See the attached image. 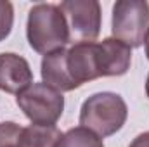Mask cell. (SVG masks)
Returning a JSON list of instances; mask_svg holds the SVG:
<instances>
[{"label": "cell", "instance_id": "1", "mask_svg": "<svg viewBox=\"0 0 149 147\" xmlns=\"http://www.w3.org/2000/svg\"><path fill=\"white\" fill-rule=\"evenodd\" d=\"M26 35L30 47L38 54H50L70 43V30L59 5L37 3L30 9Z\"/></svg>", "mask_w": 149, "mask_h": 147}, {"label": "cell", "instance_id": "2", "mask_svg": "<svg viewBox=\"0 0 149 147\" xmlns=\"http://www.w3.org/2000/svg\"><path fill=\"white\" fill-rule=\"evenodd\" d=\"M127 104L113 92H101L88 97L80 111V125L99 137H109L121 130L127 121Z\"/></svg>", "mask_w": 149, "mask_h": 147}, {"label": "cell", "instance_id": "3", "mask_svg": "<svg viewBox=\"0 0 149 147\" xmlns=\"http://www.w3.org/2000/svg\"><path fill=\"white\" fill-rule=\"evenodd\" d=\"M16 102L33 125L54 126L64 111L63 94L45 83H31L17 94Z\"/></svg>", "mask_w": 149, "mask_h": 147}, {"label": "cell", "instance_id": "4", "mask_svg": "<svg viewBox=\"0 0 149 147\" xmlns=\"http://www.w3.org/2000/svg\"><path fill=\"white\" fill-rule=\"evenodd\" d=\"M149 28V3L146 0H120L113 7V38L125 45L141 47Z\"/></svg>", "mask_w": 149, "mask_h": 147}, {"label": "cell", "instance_id": "5", "mask_svg": "<svg viewBox=\"0 0 149 147\" xmlns=\"http://www.w3.org/2000/svg\"><path fill=\"white\" fill-rule=\"evenodd\" d=\"M66 17L70 40L94 42L101 33V5L95 0H66L59 5Z\"/></svg>", "mask_w": 149, "mask_h": 147}, {"label": "cell", "instance_id": "6", "mask_svg": "<svg viewBox=\"0 0 149 147\" xmlns=\"http://www.w3.org/2000/svg\"><path fill=\"white\" fill-rule=\"evenodd\" d=\"M68 71L78 87L87 81L97 80L102 76L101 59H99V43L95 42H80L68 50Z\"/></svg>", "mask_w": 149, "mask_h": 147}, {"label": "cell", "instance_id": "7", "mask_svg": "<svg viewBox=\"0 0 149 147\" xmlns=\"http://www.w3.org/2000/svg\"><path fill=\"white\" fill-rule=\"evenodd\" d=\"M33 81V73L24 57L3 52L0 54V90L7 94H19Z\"/></svg>", "mask_w": 149, "mask_h": 147}, {"label": "cell", "instance_id": "8", "mask_svg": "<svg viewBox=\"0 0 149 147\" xmlns=\"http://www.w3.org/2000/svg\"><path fill=\"white\" fill-rule=\"evenodd\" d=\"M42 78L43 83L56 88L57 92H71L78 88L71 74L68 71V50L59 49L50 54H45L42 59Z\"/></svg>", "mask_w": 149, "mask_h": 147}, {"label": "cell", "instance_id": "9", "mask_svg": "<svg viewBox=\"0 0 149 147\" xmlns=\"http://www.w3.org/2000/svg\"><path fill=\"white\" fill-rule=\"evenodd\" d=\"M99 59L102 76H121L130 68L132 50L116 38H106L99 42Z\"/></svg>", "mask_w": 149, "mask_h": 147}, {"label": "cell", "instance_id": "10", "mask_svg": "<svg viewBox=\"0 0 149 147\" xmlns=\"http://www.w3.org/2000/svg\"><path fill=\"white\" fill-rule=\"evenodd\" d=\"M63 133L56 126L30 125L21 132V142L24 147H56Z\"/></svg>", "mask_w": 149, "mask_h": 147}, {"label": "cell", "instance_id": "11", "mask_svg": "<svg viewBox=\"0 0 149 147\" xmlns=\"http://www.w3.org/2000/svg\"><path fill=\"white\" fill-rule=\"evenodd\" d=\"M56 147H104L99 135L90 132L88 128L76 126L63 133V137L57 140Z\"/></svg>", "mask_w": 149, "mask_h": 147}, {"label": "cell", "instance_id": "12", "mask_svg": "<svg viewBox=\"0 0 149 147\" xmlns=\"http://www.w3.org/2000/svg\"><path fill=\"white\" fill-rule=\"evenodd\" d=\"M21 132L23 126L12 121L0 123V147H24L21 142Z\"/></svg>", "mask_w": 149, "mask_h": 147}, {"label": "cell", "instance_id": "13", "mask_svg": "<svg viewBox=\"0 0 149 147\" xmlns=\"http://www.w3.org/2000/svg\"><path fill=\"white\" fill-rule=\"evenodd\" d=\"M14 23V9L10 2L0 0V42L9 37Z\"/></svg>", "mask_w": 149, "mask_h": 147}, {"label": "cell", "instance_id": "14", "mask_svg": "<svg viewBox=\"0 0 149 147\" xmlns=\"http://www.w3.org/2000/svg\"><path fill=\"white\" fill-rule=\"evenodd\" d=\"M128 147H149V132H144V133L137 135Z\"/></svg>", "mask_w": 149, "mask_h": 147}, {"label": "cell", "instance_id": "15", "mask_svg": "<svg viewBox=\"0 0 149 147\" xmlns=\"http://www.w3.org/2000/svg\"><path fill=\"white\" fill-rule=\"evenodd\" d=\"M144 43H146V55L149 59V28H148V33H146V38H144Z\"/></svg>", "mask_w": 149, "mask_h": 147}, {"label": "cell", "instance_id": "16", "mask_svg": "<svg viewBox=\"0 0 149 147\" xmlns=\"http://www.w3.org/2000/svg\"><path fill=\"white\" fill-rule=\"evenodd\" d=\"M146 94H148V97H149V76H148V81H146Z\"/></svg>", "mask_w": 149, "mask_h": 147}]
</instances>
